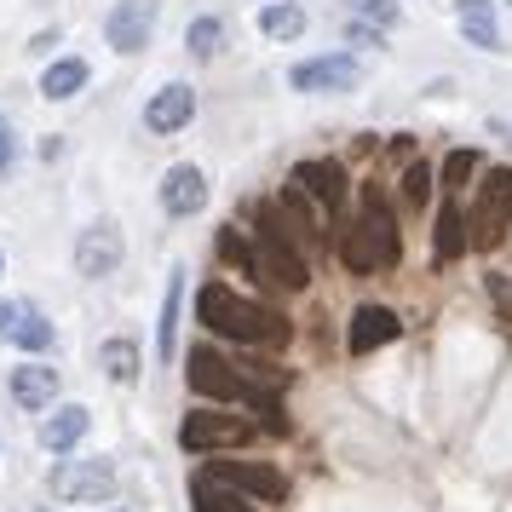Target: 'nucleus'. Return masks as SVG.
Wrapping results in <instances>:
<instances>
[{
  "label": "nucleus",
  "mask_w": 512,
  "mask_h": 512,
  "mask_svg": "<svg viewBox=\"0 0 512 512\" xmlns=\"http://www.w3.org/2000/svg\"><path fill=\"white\" fill-rule=\"evenodd\" d=\"M259 29H265L271 41H300L305 35V12L300 6H265V12H259Z\"/></svg>",
  "instance_id": "5701e85b"
},
{
  "label": "nucleus",
  "mask_w": 512,
  "mask_h": 512,
  "mask_svg": "<svg viewBox=\"0 0 512 512\" xmlns=\"http://www.w3.org/2000/svg\"><path fill=\"white\" fill-rule=\"evenodd\" d=\"M190 116H196V93H190L185 81H167L162 93L144 104V127H150V133H162V139H167V133H185Z\"/></svg>",
  "instance_id": "f8f14e48"
},
{
  "label": "nucleus",
  "mask_w": 512,
  "mask_h": 512,
  "mask_svg": "<svg viewBox=\"0 0 512 512\" xmlns=\"http://www.w3.org/2000/svg\"><path fill=\"white\" fill-rule=\"evenodd\" d=\"M397 311L386 305H357V317H351V357H369L374 346H392L397 340Z\"/></svg>",
  "instance_id": "2eb2a0df"
},
{
  "label": "nucleus",
  "mask_w": 512,
  "mask_h": 512,
  "mask_svg": "<svg viewBox=\"0 0 512 512\" xmlns=\"http://www.w3.org/2000/svg\"><path fill=\"white\" fill-rule=\"evenodd\" d=\"M6 340H12V346H24V351H47V346H52V323L41 317V311H35V305H29L24 317H18V328H12Z\"/></svg>",
  "instance_id": "a878e982"
},
{
  "label": "nucleus",
  "mask_w": 512,
  "mask_h": 512,
  "mask_svg": "<svg viewBox=\"0 0 512 512\" xmlns=\"http://www.w3.org/2000/svg\"><path fill=\"white\" fill-rule=\"evenodd\" d=\"M294 179H300V190H305V196H311L323 213H340V208H346L351 185H346V167H340V162H300V167H294Z\"/></svg>",
  "instance_id": "4468645a"
},
{
  "label": "nucleus",
  "mask_w": 512,
  "mask_h": 512,
  "mask_svg": "<svg viewBox=\"0 0 512 512\" xmlns=\"http://www.w3.org/2000/svg\"><path fill=\"white\" fill-rule=\"evenodd\" d=\"M190 501H196V512H254L248 501H236V489L213 484V478H196V489H190Z\"/></svg>",
  "instance_id": "b1692460"
},
{
  "label": "nucleus",
  "mask_w": 512,
  "mask_h": 512,
  "mask_svg": "<svg viewBox=\"0 0 512 512\" xmlns=\"http://www.w3.org/2000/svg\"><path fill=\"white\" fill-rule=\"evenodd\" d=\"M478 173V150H449V162H443V185L449 190H466V179Z\"/></svg>",
  "instance_id": "cd10ccee"
},
{
  "label": "nucleus",
  "mask_w": 512,
  "mask_h": 512,
  "mask_svg": "<svg viewBox=\"0 0 512 512\" xmlns=\"http://www.w3.org/2000/svg\"><path fill=\"white\" fill-rule=\"evenodd\" d=\"M277 208H282V219L294 225V236H305V242H317V208H311V196L300 190V179H288V185H282Z\"/></svg>",
  "instance_id": "aec40b11"
},
{
  "label": "nucleus",
  "mask_w": 512,
  "mask_h": 512,
  "mask_svg": "<svg viewBox=\"0 0 512 512\" xmlns=\"http://www.w3.org/2000/svg\"><path fill=\"white\" fill-rule=\"evenodd\" d=\"M87 426H93V415H87L81 403H70V409H52L47 426H41V443H47L52 455H70L75 443L87 438Z\"/></svg>",
  "instance_id": "f3484780"
},
{
  "label": "nucleus",
  "mask_w": 512,
  "mask_h": 512,
  "mask_svg": "<svg viewBox=\"0 0 512 512\" xmlns=\"http://www.w3.org/2000/svg\"><path fill=\"white\" fill-rule=\"evenodd\" d=\"M98 363H104V374H110V380H121V386H133V380H139V346H133L127 334H121V340H104Z\"/></svg>",
  "instance_id": "4be33fe9"
},
{
  "label": "nucleus",
  "mask_w": 512,
  "mask_h": 512,
  "mask_svg": "<svg viewBox=\"0 0 512 512\" xmlns=\"http://www.w3.org/2000/svg\"><path fill=\"white\" fill-rule=\"evenodd\" d=\"M259 277L277 282L282 294H300L305 282H311V271H305V254L288 242V231H282V213L265 208L259 213Z\"/></svg>",
  "instance_id": "39448f33"
},
{
  "label": "nucleus",
  "mask_w": 512,
  "mask_h": 512,
  "mask_svg": "<svg viewBox=\"0 0 512 512\" xmlns=\"http://www.w3.org/2000/svg\"><path fill=\"white\" fill-rule=\"evenodd\" d=\"M162 208L173 213V219H190V213H202L208 208V173L202 167H167V179H162Z\"/></svg>",
  "instance_id": "ddd939ff"
},
{
  "label": "nucleus",
  "mask_w": 512,
  "mask_h": 512,
  "mask_svg": "<svg viewBox=\"0 0 512 512\" xmlns=\"http://www.w3.org/2000/svg\"><path fill=\"white\" fill-rule=\"evenodd\" d=\"M179 317H185V277L173 271V277H167V300H162V328H156V351H162V363L179 351Z\"/></svg>",
  "instance_id": "6ab92c4d"
},
{
  "label": "nucleus",
  "mask_w": 512,
  "mask_h": 512,
  "mask_svg": "<svg viewBox=\"0 0 512 512\" xmlns=\"http://www.w3.org/2000/svg\"><path fill=\"white\" fill-rule=\"evenodd\" d=\"M254 438V426L242 415H225V409H190L185 426H179V443L190 455H213V449H236V443Z\"/></svg>",
  "instance_id": "423d86ee"
},
{
  "label": "nucleus",
  "mask_w": 512,
  "mask_h": 512,
  "mask_svg": "<svg viewBox=\"0 0 512 512\" xmlns=\"http://www.w3.org/2000/svg\"><path fill=\"white\" fill-rule=\"evenodd\" d=\"M0 271H6V259H0Z\"/></svg>",
  "instance_id": "72a5a7b5"
},
{
  "label": "nucleus",
  "mask_w": 512,
  "mask_h": 512,
  "mask_svg": "<svg viewBox=\"0 0 512 512\" xmlns=\"http://www.w3.org/2000/svg\"><path fill=\"white\" fill-rule=\"evenodd\" d=\"M461 248H466V219H461V208L449 202V208L438 213V265L461 259Z\"/></svg>",
  "instance_id": "393cba45"
},
{
  "label": "nucleus",
  "mask_w": 512,
  "mask_h": 512,
  "mask_svg": "<svg viewBox=\"0 0 512 512\" xmlns=\"http://www.w3.org/2000/svg\"><path fill=\"white\" fill-rule=\"evenodd\" d=\"M156 18H162V0H116L104 18V41L116 52H144L156 35Z\"/></svg>",
  "instance_id": "6e6552de"
},
{
  "label": "nucleus",
  "mask_w": 512,
  "mask_h": 512,
  "mask_svg": "<svg viewBox=\"0 0 512 512\" xmlns=\"http://www.w3.org/2000/svg\"><path fill=\"white\" fill-rule=\"evenodd\" d=\"M340 259H346L351 277H374V271H392L403 259V236H397V219L386 208L380 190H363V213L357 225H346V242H340Z\"/></svg>",
  "instance_id": "f03ea898"
},
{
  "label": "nucleus",
  "mask_w": 512,
  "mask_h": 512,
  "mask_svg": "<svg viewBox=\"0 0 512 512\" xmlns=\"http://www.w3.org/2000/svg\"><path fill=\"white\" fill-rule=\"evenodd\" d=\"M202 478L236 489V495H254V501H282V495H288V478L265 461H208Z\"/></svg>",
  "instance_id": "0eeeda50"
},
{
  "label": "nucleus",
  "mask_w": 512,
  "mask_h": 512,
  "mask_svg": "<svg viewBox=\"0 0 512 512\" xmlns=\"http://www.w3.org/2000/svg\"><path fill=\"white\" fill-rule=\"evenodd\" d=\"M121 254H127V242H121V225H110V219H98V225L75 236V271L81 277H110Z\"/></svg>",
  "instance_id": "9b49d317"
},
{
  "label": "nucleus",
  "mask_w": 512,
  "mask_h": 512,
  "mask_svg": "<svg viewBox=\"0 0 512 512\" xmlns=\"http://www.w3.org/2000/svg\"><path fill=\"white\" fill-rule=\"evenodd\" d=\"M196 317H202L213 334L236 340V346H277V340H288V323H282L271 305L242 300L225 282H208V288L196 294Z\"/></svg>",
  "instance_id": "f257e3e1"
},
{
  "label": "nucleus",
  "mask_w": 512,
  "mask_h": 512,
  "mask_svg": "<svg viewBox=\"0 0 512 512\" xmlns=\"http://www.w3.org/2000/svg\"><path fill=\"white\" fill-rule=\"evenodd\" d=\"M52 397H58V374L47 363H18L12 369V403L18 409H52Z\"/></svg>",
  "instance_id": "dca6fc26"
},
{
  "label": "nucleus",
  "mask_w": 512,
  "mask_h": 512,
  "mask_svg": "<svg viewBox=\"0 0 512 512\" xmlns=\"http://www.w3.org/2000/svg\"><path fill=\"white\" fill-rule=\"evenodd\" d=\"M507 6H512V0H507Z\"/></svg>",
  "instance_id": "f704fd0d"
},
{
  "label": "nucleus",
  "mask_w": 512,
  "mask_h": 512,
  "mask_svg": "<svg viewBox=\"0 0 512 512\" xmlns=\"http://www.w3.org/2000/svg\"><path fill=\"white\" fill-rule=\"evenodd\" d=\"M219 254L231 259L236 271H254V277H259V254H254V248H248L236 231H219Z\"/></svg>",
  "instance_id": "c85d7f7f"
},
{
  "label": "nucleus",
  "mask_w": 512,
  "mask_h": 512,
  "mask_svg": "<svg viewBox=\"0 0 512 512\" xmlns=\"http://www.w3.org/2000/svg\"><path fill=\"white\" fill-rule=\"evenodd\" d=\"M472 231H466V242L478 248V254H489V248H501L507 242V225H512V167H495L484 185H478V196H472V219H466Z\"/></svg>",
  "instance_id": "20e7f679"
},
{
  "label": "nucleus",
  "mask_w": 512,
  "mask_h": 512,
  "mask_svg": "<svg viewBox=\"0 0 512 512\" xmlns=\"http://www.w3.org/2000/svg\"><path fill=\"white\" fill-rule=\"evenodd\" d=\"M24 311H29L24 300H0V340H6L12 328H18V317H24Z\"/></svg>",
  "instance_id": "473e14b6"
},
{
  "label": "nucleus",
  "mask_w": 512,
  "mask_h": 512,
  "mask_svg": "<svg viewBox=\"0 0 512 512\" xmlns=\"http://www.w3.org/2000/svg\"><path fill=\"white\" fill-rule=\"evenodd\" d=\"M363 18H374V24H397V0H363Z\"/></svg>",
  "instance_id": "2f4dec72"
},
{
  "label": "nucleus",
  "mask_w": 512,
  "mask_h": 512,
  "mask_svg": "<svg viewBox=\"0 0 512 512\" xmlns=\"http://www.w3.org/2000/svg\"><path fill=\"white\" fill-rule=\"evenodd\" d=\"M455 18H461V29H466V41H472V47L501 52V29H495V6H489V0H461V6H455Z\"/></svg>",
  "instance_id": "a211bd4d"
},
{
  "label": "nucleus",
  "mask_w": 512,
  "mask_h": 512,
  "mask_svg": "<svg viewBox=\"0 0 512 512\" xmlns=\"http://www.w3.org/2000/svg\"><path fill=\"white\" fill-rule=\"evenodd\" d=\"M185 380H190V392H196V397H213V403H254L271 432H282V426H288L277 392H259L254 380H242V374H236L213 346H196L185 357Z\"/></svg>",
  "instance_id": "7ed1b4c3"
},
{
  "label": "nucleus",
  "mask_w": 512,
  "mask_h": 512,
  "mask_svg": "<svg viewBox=\"0 0 512 512\" xmlns=\"http://www.w3.org/2000/svg\"><path fill=\"white\" fill-rule=\"evenodd\" d=\"M288 87L294 93H351V87H363V64L351 52H328V58L300 64V70L288 75Z\"/></svg>",
  "instance_id": "9d476101"
},
{
  "label": "nucleus",
  "mask_w": 512,
  "mask_h": 512,
  "mask_svg": "<svg viewBox=\"0 0 512 512\" xmlns=\"http://www.w3.org/2000/svg\"><path fill=\"white\" fill-rule=\"evenodd\" d=\"M87 75H93V70H87V58H58V64L41 75V93L64 104V98H75L81 87H87Z\"/></svg>",
  "instance_id": "412c9836"
},
{
  "label": "nucleus",
  "mask_w": 512,
  "mask_h": 512,
  "mask_svg": "<svg viewBox=\"0 0 512 512\" xmlns=\"http://www.w3.org/2000/svg\"><path fill=\"white\" fill-rule=\"evenodd\" d=\"M18 167V133H12V121L0 116V179Z\"/></svg>",
  "instance_id": "7c9ffc66"
},
{
  "label": "nucleus",
  "mask_w": 512,
  "mask_h": 512,
  "mask_svg": "<svg viewBox=\"0 0 512 512\" xmlns=\"http://www.w3.org/2000/svg\"><path fill=\"white\" fill-rule=\"evenodd\" d=\"M185 47H190V58H213V52L225 47V24L219 18H196L185 29Z\"/></svg>",
  "instance_id": "bb28decb"
},
{
  "label": "nucleus",
  "mask_w": 512,
  "mask_h": 512,
  "mask_svg": "<svg viewBox=\"0 0 512 512\" xmlns=\"http://www.w3.org/2000/svg\"><path fill=\"white\" fill-rule=\"evenodd\" d=\"M432 179H438V173H432L426 162H409V167H403V196H409V202L420 208V202L432 196Z\"/></svg>",
  "instance_id": "c756f323"
},
{
  "label": "nucleus",
  "mask_w": 512,
  "mask_h": 512,
  "mask_svg": "<svg viewBox=\"0 0 512 512\" xmlns=\"http://www.w3.org/2000/svg\"><path fill=\"white\" fill-rule=\"evenodd\" d=\"M52 495L58 501H110L116 495V466L110 461H58L52 466Z\"/></svg>",
  "instance_id": "1a4fd4ad"
}]
</instances>
